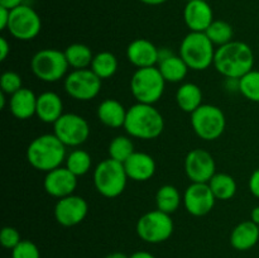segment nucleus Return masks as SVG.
<instances>
[{"label":"nucleus","instance_id":"nucleus-20","mask_svg":"<svg viewBox=\"0 0 259 258\" xmlns=\"http://www.w3.org/2000/svg\"><path fill=\"white\" fill-rule=\"evenodd\" d=\"M123 164L128 179L136 182L148 181L154 176L157 169L153 157L144 152H134Z\"/></svg>","mask_w":259,"mask_h":258},{"label":"nucleus","instance_id":"nucleus-31","mask_svg":"<svg viewBox=\"0 0 259 258\" xmlns=\"http://www.w3.org/2000/svg\"><path fill=\"white\" fill-rule=\"evenodd\" d=\"M205 34L207 35L212 45L222 47V46L230 43L234 37V30L233 27L225 20H214L210 24V27L205 30Z\"/></svg>","mask_w":259,"mask_h":258},{"label":"nucleus","instance_id":"nucleus-5","mask_svg":"<svg viewBox=\"0 0 259 258\" xmlns=\"http://www.w3.org/2000/svg\"><path fill=\"white\" fill-rule=\"evenodd\" d=\"M128 182L124 164L115 159L106 158L94 169V186L104 197L114 199L124 192Z\"/></svg>","mask_w":259,"mask_h":258},{"label":"nucleus","instance_id":"nucleus-43","mask_svg":"<svg viewBox=\"0 0 259 258\" xmlns=\"http://www.w3.org/2000/svg\"><path fill=\"white\" fill-rule=\"evenodd\" d=\"M139 2L146 5H151V7H157V5L164 4L167 0H139Z\"/></svg>","mask_w":259,"mask_h":258},{"label":"nucleus","instance_id":"nucleus-27","mask_svg":"<svg viewBox=\"0 0 259 258\" xmlns=\"http://www.w3.org/2000/svg\"><path fill=\"white\" fill-rule=\"evenodd\" d=\"M182 202L181 194L174 185H163L156 192V206L166 214H174Z\"/></svg>","mask_w":259,"mask_h":258},{"label":"nucleus","instance_id":"nucleus-13","mask_svg":"<svg viewBox=\"0 0 259 258\" xmlns=\"http://www.w3.org/2000/svg\"><path fill=\"white\" fill-rule=\"evenodd\" d=\"M217 197L212 194L209 184L204 182H191L185 190L182 202L185 209L192 217H205L209 214L215 206Z\"/></svg>","mask_w":259,"mask_h":258},{"label":"nucleus","instance_id":"nucleus-44","mask_svg":"<svg viewBox=\"0 0 259 258\" xmlns=\"http://www.w3.org/2000/svg\"><path fill=\"white\" fill-rule=\"evenodd\" d=\"M105 258H129L125 253H121V252H113V253H109Z\"/></svg>","mask_w":259,"mask_h":258},{"label":"nucleus","instance_id":"nucleus-39","mask_svg":"<svg viewBox=\"0 0 259 258\" xmlns=\"http://www.w3.org/2000/svg\"><path fill=\"white\" fill-rule=\"evenodd\" d=\"M10 53V45L5 37H0V61H5Z\"/></svg>","mask_w":259,"mask_h":258},{"label":"nucleus","instance_id":"nucleus-40","mask_svg":"<svg viewBox=\"0 0 259 258\" xmlns=\"http://www.w3.org/2000/svg\"><path fill=\"white\" fill-rule=\"evenodd\" d=\"M23 4H24V0H0V7L7 8L9 10L15 9Z\"/></svg>","mask_w":259,"mask_h":258},{"label":"nucleus","instance_id":"nucleus-32","mask_svg":"<svg viewBox=\"0 0 259 258\" xmlns=\"http://www.w3.org/2000/svg\"><path fill=\"white\" fill-rule=\"evenodd\" d=\"M109 158L124 163L134 153V143L126 136H118L109 143Z\"/></svg>","mask_w":259,"mask_h":258},{"label":"nucleus","instance_id":"nucleus-22","mask_svg":"<svg viewBox=\"0 0 259 258\" xmlns=\"http://www.w3.org/2000/svg\"><path fill=\"white\" fill-rule=\"evenodd\" d=\"M37 98L30 89L22 88L19 91L10 95L9 108L10 113L19 120H27L35 115L37 110Z\"/></svg>","mask_w":259,"mask_h":258},{"label":"nucleus","instance_id":"nucleus-8","mask_svg":"<svg viewBox=\"0 0 259 258\" xmlns=\"http://www.w3.org/2000/svg\"><path fill=\"white\" fill-rule=\"evenodd\" d=\"M191 125L195 134L202 141H217L224 133L227 118L219 106L202 104L191 114Z\"/></svg>","mask_w":259,"mask_h":258},{"label":"nucleus","instance_id":"nucleus-21","mask_svg":"<svg viewBox=\"0 0 259 258\" xmlns=\"http://www.w3.org/2000/svg\"><path fill=\"white\" fill-rule=\"evenodd\" d=\"M63 101L60 95L53 91H45L37 98V110L35 115L40 121L47 124H55L63 115Z\"/></svg>","mask_w":259,"mask_h":258},{"label":"nucleus","instance_id":"nucleus-9","mask_svg":"<svg viewBox=\"0 0 259 258\" xmlns=\"http://www.w3.org/2000/svg\"><path fill=\"white\" fill-rule=\"evenodd\" d=\"M138 237L146 243L158 244L166 242L174 234L175 224L171 215L161 210H151L138 219L136 225Z\"/></svg>","mask_w":259,"mask_h":258},{"label":"nucleus","instance_id":"nucleus-10","mask_svg":"<svg viewBox=\"0 0 259 258\" xmlns=\"http://www.w3.org/2000/svg\"><path fill=\"white\" fill-rule=\"evenodd\" d=\"M103 80L91 68L72 70L65 77L63 88L68 96L78 101H90L99 95Z\"/></svg>","mask_w":259,"mask_h":258},{"label":"nucleus","instance_id":"nucleus-37","mask_svg":"<svg viewBox=\"0 0 259 258\" xmlns=\"http://www.w3.org/2000/svg\"><path fill=\"white\" fill-rule=\"evenodd\" d=\"M248 187H249L250 194L259 199V168L253 171V174L250 175L249 181H248Z\"/></svg>","mask_w":259,"mask_h":258},{"label":"nucleus","instance_id":"nucleus-28","mask_svg":"<svg viewBox=\"0 0 259 258\" xmlns=\"http://www.w3.org/2000/svg\"><path fill=\"white\" fill-rule=\"evenodd\" d=\"M63 52H65L68 65L73 70L90 68L91 62L94 60V56H95L93 55L91 48L89 46L83 45V43H72Z\"/></svg>","mask_w":259,"mask_h":258},{"label":"nucleus","instance_id":"nucleus-18","mask_svg":"<svg viewBox=\"0 0 259 258\" xmlns=\"http://www.w3.org/2000/svg\"><path fill=\"white\" fill-rule=\"evenodd\" d=\"M159 48L151 40L138 38L132 40L126 47V58L137 68L153 67L158 63Z\"/></svg>","mask_w":259,"mask_h":258},{"label":"nucleus","instance_id":"nucleus-34","mask_svg":"<svg viewBox=\"0 0 259 258\" xmlns=\"http://www.w3.org/2000/svg\"><path fill=\"white\" fill-rule=\"evenodd\" d=\"M22 88V76L15 71H5L0 77V91H3L7 95H13Z\"/></svg>","mask_w":259,"mask_h":258},{"label":"nucleus","instance_id":"nucleus-35","mask_svg":"<svg viewBox=\"0 0 259 258\" xmlns=\"http://www.w3.org/2000/svg\"><path fill=\"white\" fill-rule=\"evenodd\" d=\"M12 258H40V252L35 243L23 239L14 249H12Z\"/></svg>","mask_w":259,"mask_h":258},{"label":"nucleus","instance_id":"nucleus-26","mask_svg":"<svg viewBox=\"0 0 259 258\" xmlns=\"http://www.w3.org/2000/svg\"><path fill=\"white\" fill-rule=\"evenodd\" d=\"M207 184H209L210 189H211L212 194L217 197V200L227 201V200L233 199V197L235 196V194H237V181H235L234 177L229 174L217 172Z\"/></svg>","mask_w":259,"mask_h":258},{"label":"nucleus","instance_id":"nucleus-46","mask_svg":"<svg viewBox=\"0 0 259 258\" xmlns=\"http://www.w3.org/2000/svg\"><path fill=\"white\" fill-rule=\"evenodd\" d=\"M187 2H192V0H187Z\"/></svg>","mask_w":259,"mask_h":258},{"label":"nucleus","instance_id":"nucleus-19","mask_svg":"<svg viewBox=\"0 0 259 258\" xmlns=\"http://www.w3.org/2000/svg\"><path fill=\"white\" fill-rule=\"evenodd\" d=\"M159 72L162 73L166 82L177 83L181 82L189 72V66L186 65L180 55H175L168 48L159 50L158 63H157Z\"/></svg>","mask_w":259,"mask_h":258},{"label":"nucleus","instance_id":"nucleus-1","mask_svg":"<svg viewBox=\"0 0 259 258\" xmlns=\"http://www.w3.org/2000/svg\"><path fill=\"white\" fill-rule=\"evenodd\" d=\"M254 53L250 46L240 40L218 47L215 51L214 67L225 78H240L253 70Z\"/></svg>","mask_w":259,"mask_h":258},{"label":"nucleus","instance_id":"nucleus-24","mask_svg":"<svg viewBox=\"0 0 259 258\" xmlns=\"http://www.w3.org/2000/svg\"><path fill=\"white\" fill-rule=\"evenodd\" d=\"M259 242V225L252 220L239 223L230 233V244L237 250H249Z\"/></svg>","mask_w":259,"mask_h":258},{"label":"nucleus","instance_id":"nucleus-15","mask_svg":"<svg viewBox=\"0 0 259 258\" xmlns=\"http://www.w3.org/2000/svg\"><path fill=\"white\" fill-rule=\"evenodd\" d=\"M89 212V204L78 195L58 199L55 205V219L62 227H75L85 220Z\"/></svg>","mask_w":259,"mask_h":258},{"label":"nucleus","instance_id":"nucleus-45","mask_svg":"<svg viewBox=\"0 0 259 258\" xmlns=\"http://www.w3.org/2000/svg\"><path fill=\"white\" fill-rule=\"evenodd\" d=\"M5 95L3 91H0V109H4L5 108V103H7V99H5Z\"/></svg>","mask_w":259,"mask_h":258},{"label":"nucleus","instance_id":"nucleus-12","mask_svg":"<svg viewBox=\"0 0 259 258\" xmlns=\"http://www.w3.org/2000/svg\"><path fill=\"white\" fill-rule=\"evenodd\" d=\"M53 134L66 147H78L90 137V125L83 116L65 113L53 124Z\"/></svg>","mask_w":259,"mask_h":258},{"label":"nucleus","instance_id":"nucleus-14","mask_svg":"<svg viewBox=\"0 0 259 258\" xmlns=\"http://www.w3.org/2000/svg\"><path fill=\"white\" fill-rule=\"evenodd\" d=\"M185 172L191 182H207L217 174V163L210 152L202 148L191 149L185 158Z\"/></svg>","mask_w":259,"mask_h":258},{"label":"nucleus","instance_id":"nucleus-29","mask_svg":"<svg viewBox=\"0 0 259 258\" xmlns=\"http://www.w3.org/2000/svg\"><path fill=\"white\" fill-rule=\"evenodd\" d=\"M118 66L119 63L116 56L108 51H103L94 56L90 68L98 77L105 80V78H110L115 75L118 71Z\"/></svg>","mask_w":259,"mask_h":258},{"label":"nucleus","instance_id":"nucleus-41","mask_svg":"<svg viewBox=\"0 0 259 258\" xmlns=\"http://www.w3.org/2000/svg\"><path fill=\"white\" fill-rule=\"evenodd\" d=\"M129 258H156V257H154L152 253L146 252V250H138V252H134Z\"/></svg>","mask_w":259,"mask_h":258},{"label":"nucleus","instance_id":"nucleus-38","mask_svg":"<svg viewBox=\"0 0 259 258\" xmlns=\"http://www.w3.org/2000/svg\"><path fill=\"white\" fill-rule=\"evenodd\" d=\"M10 19V10L7 8L0 7V30L8 29Z\"/></svg>","mask_w":259,"mask_h":258},{"label":"nucleus","instance_id":"nucleus-2","mask_svg":"<svg viewBox=\"0 0 259 258\" xmlns=\"http://www.w3.org/2000/svg\"><path fill=\"white\" fill-rule=\"evenodd\" d=\"M124 129L129 137L143 141L158 138L164 129L163 115L151 104L137 103L128 109Z\"/></svg>","mask_w":259,"mask_h":258},{"label":"nucleus","instance_id":"nucleus-3","mask_svg":"<svg viewBox=\"0 0 259 258\" xmlns=\"http://www.w3.org/2000/svg\"><path fill=\"white\" fill-rule=\"evenodd\" d=\"M66 157V146L53 133L38 136L27 148L28 163L46 174L62 166Z\"/></svg>","mask_w":259,"mask_h":258},{"label":"nucleus","instance_id":"nucleus-11","mask_svg":"<svg viewBox=\"0 0 259 258\" xmlns=\"http://www.w3.org/2000/svg\"><path fill=\"white\" fill-rule=\"evenodd\" d=\"M42 29V20L39 14L27 4H23L10 10V19L8 32L15 39L28 42L37 37Z\"/></svg>","mask_w":259,"mask_h":258},{"label":"nucleus","instance_id":"nucleus-33","mask_svg":"<svg viewBox=\"0 0 259 258\" xmlns=\"http://www.w3.org/2000/svg\"><path fill=\"white\" fill-rule=\"evenodd\" d=\"M239 93L253 103H259V71L252 70L239 78Z\"/></svg>","mask_w":259,"mask_h":258},{"label":"nucleus","instance_id":"nucleus-25","mask_svg":"<svg viewBox=\"0 0 259 258\" xmlns=\"http://www.w3.org/2000/svg\"><path fill=\"white\" fill-rule=\"evenodd\" d=\"M176 103L185 113L192 114L202 105V91L194 82H185L177 89Z\"/></svg>","mask_w":259,"mask_h":258},{"label":"nucleus","instance_id":"nucleus-17","mask_svg":"<svg viewBox=\"0 0 259 258\" xmlns=\"http://www.w3.org/2000/svg\"><path fill=\"white\" fill-rule=\"evenodd\" d=\"M184 20L190 32H205L215 20L214 12L206 0H192L185 5Z\"/></svg>","mask_w":259,"mask_h":258},{"label":"nucleus","instance_id":"nucleus-23","mask_svg":"<svg viewBox=\"0 0 259 258\" xmlns=\"http://www.w3.org/2000/svg\"><path fill=\"white\" fill-rule=\"evenodd\" d=\"M128 109L115 99H105L101 101L96 110V115L100 123L109 128H121L124 126Z\"/></svg>","mask_w":259,"mask_h":258},{"label":"nucleus","instance_id":"nucleus-7","mask_svg":"<svg viewBox=\"0 0 259 258\" xmlns=\"http://www.w3.org/2000/svg\"><path fill=\"white\" fill-rule=\"evenodd\" d=\"M70 65L65 52L56 48H43L34 53L30 60V70L43 82H57L67 76Z\"/></svg>","mask_w":259,"mask_h":258},{"label":"nucleus","instance_id":"nucleus-30","mask_svg":"<svg viewBox=\"0 0 259 258\" xmlns=\"http://www.w3.org/2000/svg\"><path fill=\"white\" fill-rule=\"evenodd\" d=\"M66 166L73 175L77 177L85 176L93 166V158H91L90 153L83 149H75L67 154L65 161Z\"/></svg>","mask_w":259,"mask_h":258},{"label":"nucleus","instance_id":"nucleus-16","mask_svg":"<svg viewBox=\"0 0 259 258\" xmlns=\"http://www.w3.org/2000/svg\"><path fill=\"white\" fill-rule=\"evenodd\" d=\"M45 191L56 199L70 196L77 187V176L73 175L67 167H58L47 172L43 181Z\"/></svg>","mask_w":259,"mask_h":258},{"label":"nucleus","instance_id":"nucleus-36","mask_svg":"<svg viewBox=\"0 0 259 258\" xmlns=\"http://www.w3.org/2000/svg\"><path fill=\"white\" fill-rule=\"evenodd\" d=\"M22 237L18 229L14 227H4L0 233V243L7 249H14L20 242H22Z\"/></svg>","mask_w":259,"mask_h":258},{"label":"nucleus","instance_id":"nucleus-6","mask_svg":"<svg viewBox=\"0 0 259 258\" xmlns=\"http://www.w3.org/2000/svg\"><path fill=\"white\" fill-rule=\"evenodd\" d=\"M166 88V80L158 67L137 68L131 78V93L137 103L154 105L162 98Z\"/></svg>","mask_w":259,"mask_h":258},{"label":"nucleus","instance_id":"nucleus-42","mask_svg":"<svg viewBox=\"0 0 259 258\" xmlns=\"http://www.w3.org/2000/svg\"><path fill=\"white\" fill-rule=\"evenodd\" d=\"M250 220L255 224L259 225V205L258 206L253 207L252 211H250Z\"/></svg>","mask_w":259,"mask_h":258},{"label":"nucleus","instance_id":"nucleus-4","mask_svg":"<svg viewBox=\"0 0 259 258\" xmlns=\"http://www.w3.org/2000/svg\"><path fill=\"white\" fill-rule=\"evenodd\" d=\"M215 46L205 32H190L180 45L179 55L190 70L204 71L214 65Z\"/></svg>","mask_w":259,"mask_h":258}]
</instances>
